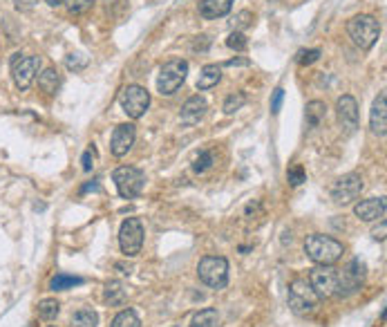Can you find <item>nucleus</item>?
I'll return each mask as SVG.
<instances>
[{
    "mask_svg": "<svg viewBox=\"0 0 387 327\" xmlns=\"http://www.w3.org/2000/svg\"><path fill=\"white\" fill-rule=\"evenodd\" d=\"M77 284H83V278H77V276H66V273H59V276H54V278L50 280V289H54V291H63V289L77 287Z\"/></svg>",
    "mask_w": 387,
    "mask_h": 327,
    "instance_id": "nucleus-25",
    "label": "nucleus"
},
{
    "mask_svg": "<svg viewBox=\"0 0 387 327\" xmlns=\"http://www.w3.org/2000/svg\"><path fill=\"white\" fill-rule=\"evenodd\" d=\"M59 83H61V77H59V72L54 70V68H47V70H43V75L38 77V88L45 92V94H54L59 90Z\"/></svg>",
    "mask_w": 387,
    "mask_h": 327,
    "instance_id": "nucleus-22",
    "label": "nucleus"
},
{
    "mask_svg": "<svg viewBox=\"0 0 387 327\" xmlns=\"http://www.w3.org/2000/svg\"><path fill=\"white\" fill-rule=\"evenodd\" d=\"M222 79V68L211 63V66H204L199 72V79H197V90H208L213 86H218Z\"/></svg>",
    "mask_w": 387,
    "mask_h": 327,
    "instance_id": "nucleus-20",
    "label": "nucleus"
},
{
    "mask_svg": "<svg viewBox=\"0 0 387 327\" xmlns=\"http://www.w3.org/2000/svg\"><path fill=\"white\" fill-rule=\"evenodd\" d=\"M327 117V105L322 101H311L307 103V123L309 128H318L320 121Z\"/></svg>",
    "mask_w": 387,
    "mask_h": 327,
    "instance_id": "nucleus-23",
    "label": "nucleus"
},
{
    "mask_svg": "<svg viewBox=\"0 0 387 327\" xmlns=\"http://www.w3.org/2000/svg\"><path fill=\"white\" fill-rule=\"evenodd\" d=\"M370 128H372L374 135H379V137H385V132H387V97H385V92H381L379 99H376L374 105H372Z\"/></svg>",
    "mask_w": 387,
    "mask_h": 327,
    "instance_id": "nucleus-16",
    "label": "nucleus"
},
{
    "mask_svg": "<svg viewBox=\"0 0 387 327\" xmlns=\"http://www.w3.org/2000/svg\"><path fill=\"white\" fill-rule=\"evenodd\" d=\"M305 253L316 265H336L342 258V253H345V247L331 236L314 234L305 240Z\"/></svg>",
    "mask_w": 387,
    "mask_h": 327,
    "instance_id": "nucleus-1",
    "label": "nucleus"
},
{
    "mask_svg": "<svg viewBox=\"0 0 387 327\" xmlns=\"http://www.w3.org/2000/svg\"><path fill=\"white\" fill-rule=\"evenodd\" d=\"M119 245L128 258H135L144 247V225L139 218H128L119 229Z\"/></svg>",
    "mask_w": 387,
    "mask_h": 327,
    "instance_id": "nucleus-9",
    "label": "nucleus"
},
{
    "mask_svg": "<svg viewBox=\"0 0 387 327\" xmlns=\"http://www.w3.org/2000/svg\"><path fill=\"white\" fill-rule=\"evenodd\" d=\"M354 213L361 218L363 222H374V220H383L385 218V199L383 197H370L363 199L356 206H354Z\"/></svg>",
    "mask_w": 387,
    "mask_h": 327,
    "instance_id": "nucleus-15",
    "label": "nucleus"
},
{
    "mask_svg": "<svg viewBox=\"0 0 387 327\" xmlns=\"http://www.w3.org/2000/svg\"><path fill=\"white\" fill-rule=\"evenodd\" d=\"M81 54H72L70 59H68V68L70 70H83L85 68V63H88V61H85V59H79Z\"/></svg>",
    "mask_w": 387,
    "mask_h": 327,
    "instance_id": "nucleus-36",
    "label": "nucleus"
},
{
    "mask_svg": "<svg viewBox=\"0 0 387 327\" xmlns=\"http://www.w3.org/2000/svg\"><path fill=\"white\" fill-rule=\"evenodd\" d=\"M220 325V314L218 310L206 307V310H199L195 316H192V321L188 327H218Z\"/></svg>",
    "mask_w": 387,
    "mask_h": 327,
    "instance_id": "nucleus-21",
    "label": "nucleus"
},
{
    "mask_svg": "<svg viewBox=\"0 0 387 327\" xmlns=\"http://www.w3.org/2000/svg\"><path fill=\"white\" fill-rule=\"evenodd\" d=\"M213 164H215L213 153H211V151H202V153L197 155V160L192 162V171H195V173H206Z\"/></svg>",
    "mask_w": 387,
    "mask_h": 327,
    "instance_id": "nucleus-28",
    "label": "nucleus"
},
{
    "mask_svg": "<svg viewBox=\"0 0 387 327\" xmlns=\"http://www.w3.org/2000/svg\"><path fill=\"white\" fill-rule=\"evenodd\" d=\"M38 70H40V56H23V54L12 56V75H14L16 88L27 90L34 83Z\"/></svg>",
    "mask_w": 387,
    "mask_h": 327,
    "instance_id": "nucleus-10",
    "label": "nucleus"
},
{
    "mask_svg": "<svg viewBox=\"0 0 387 327\" xmlns=\"http://www.w3.org/2000/svg\"><path fill=\"white\" fill-rule=\"evenodd\" d=\"M59 312H61L59 301L45 298V301H40V303H38V316H40L43 321H52V319H56Z\"/></svg>",
    "mask_w": 387,
    "mask_h": 327,
    "instance_id": "nucleus-27",
    "label": "nucleus"
},
{
    "mask_svg": "<svg viewBox=\"0 0 387 327\" xmlns=\"http://www.w3.org/2000/svg\"><path fill=\"white\" fill-rule=\"evenodd\" d=\"M227 45L235 52H242V50H246V36L242 34V31H231L227 38Z\"/></svg>",
    "mask_w": 387,
    "mask_h": 327,
    "instance_id": "nucleus-30",
    "label": "nucleus"
},
{
    "mask_svg": "<svg viewBox=\"0 0 387 327\" xmlns=\"http://www.w3.org/2000/svg\"><path fill=\"white\" fill-rule=\"evenodd\" d=\"M289 307L298 316H311L320 307V296L309 284V280L298 278L289 287Z\"/></svg>",
    "mask_w": 387,
    "mask_h": 327,
    "instance_id": "nucleus-2",
    "label": "nucleus"
},
{
    "mask_svg": "<svg viewBox=\"0 0 387 327\" xmlns=\"http://www.w3.org/2000/svg\"><path fill=\"white\" fill-rule=\"evenodd\" d=\"M231 7H233V0H202L199 16L206 20H215V18L227 16L231 12Z\"/></svg>",
    "mask_w": 387,
    "mask_h": 327,
    "instance_id": "nucleus-18",
    "label": "nucleus"
},
{
    "mask_svg": "<svg viewBox=\"0 0 387 327\" xmlns=\"http://www.w3.org/2000/svg\"><path fill=\"white\" fill-rule=\"evenodd\" d=\"M282 99H284V90H282V88H275V92H273V101H271V112H273V114L280 112V108H282Z\"/></svg>",
    "mask_w": 387,
    "mask_h": 327,
    "instance_id": "nucleus-34",
    "label": "nucleus"
},
{
    "mask_svg": "<svg viewBox=\"0 0 387 327\" xmlns=\"http://www.w3.org/2000/svg\"><path fill=\"white\" fill-rule=\"evenodd\" d=\"M309 284L320 298L336 296V269L331 265H318L309 273Z\"/></svg>",
    "mask_w": 387,
    "mask_h": 327,
    "instance_id": "nucleus-12",
    "label": "nucleus"
},
{
    "mask_svg": "<svg viewBox=\"0 0 387 327\" xmlns=\"http://www.w3.org/2000/svg\"><path fill=\"white\" fill-rule=\"evenodd\" d=\"M112 179H114L116 191H119V195L123 199H135L139 193L144 191V184H146V175L139 171V168H135V166L116 168Z\"/></svg>",
    "mask_w": 387,
    "mask_h": 327,
    "instance_id": "nucleus-7",
    "label": "nucleus"
},
{
    "mask_svg": "<svg viewBox=\"0 0 387 327\" xmlns=\"http://www.w3.org/2000/svg\"><path fill=\"white\" fill-rule=\"evenodd\" d=\"M336 112H338V121L342 126V130L347 135H351L358 128V103L349 94H342V97L336 101Z\"/></svg>",
    "mask_w": 387,
    "mask_h": 327,
    "instance_id": "nucleus-13",
    "label": "nucleus"
},
{
    "mask_svg": "<svg viewBox=\"0 0 387 327\" xmlns=\"http://www.w3.org/2000/svg\"><path fill=\"white\" fill-rule=\"evenodd\" d=\"M14 3H16L18 9H31V7L38 3V0H14Z\"/></svg>",
    "mask_w": 387,
    "mask_h": 327,
    "instance_id": "nucleus-38",
    "label": "nucleus"
},
{
    "mask_svg": "<svg viewBox=\"0 0 387 327\" xmlns=\"http://www.w3.org/2000/svg\"><path fill=\"white\" fill-rule=\"evenodd\" d=\"M119 103L130 119H142L150 105V92L142 86H128L119 94Z\"/></svg>",
    "mask_w": 387,
    "mask_h": 327,
    "instance_id": "nucleus-8",
    "label": "nucleus"
},
{
    "mask_svg": "<svg viewBox=\"0 0 387 327\" xmlns=\"http://www.w3.org/2000/svg\"><path fill=\"white\" fill-rule=\"evenodd\" d=\"M128 298V294L123 289V284L119 280H110L105 282V289H103V301L107 305H112V307H119V305H123Z\"/></svg>",
    "mask_w": 387,
    "mask_h": 327,
    "instance_id": "nucleus-19",
    "label": "nucleus"
},
{
    "mask_svg": "<svg viewBox=\"0 0 387 327\" xmlns=\"http://www.w3.org/2000/svg\"><path fill=\"white\" fill-rule=\"evenodd\" d=\"M63 3H66V0H47L50 7H59V5H63Z\"/></svg>",
    "mask_w": 387,
    "mask_h": 327,
    "instance_id": "nucleus-41",
    "label": "nucleus"
},
{
    "mask_svg": "<svg viewBox=\"0 0 387 327\" xmlns=\"http://www.w3.org/2000/svg\"><path fill=\"white\" fill-rule=\"evenodd\" d=\"M347 34L354 40V45H358L361 50H370L381 36V25L374 16L358 14L347 23Z\"/></svg>",
    "mask_w": 387,
    "mask_h": 327,
    "instance_id": "nucleus-3",
    "label": "nucleus"
},
{
    "mask_svg": "<svg viewBox=\"0 0 387 327\" xmlns=\"http://www.w3.org/2000/svg\"><path fill=\"white\" fill-rule=\"evenodd\" d=\"M66 3H68V9L72 14H81V12H85V9L92 7L94 0H66Z\"/></svg>",
    "mask_w": 387,
    "mask_h": 327,
    "instance_id": "nucleus-32",
    "label": "nucleus"
},
{
    "mask_svg": "<svg viewBox=\"0 0 387 327\" xmlns=\"http://www.w3.org/2000/svg\"><path fill=\"white\" fill-rule=\"evenodd\" d=\"M361 191H363V177L358 173H347L331 186V199L336 204L345 206V204H351L361 195Z\"/></svg>",
    "mask_w": 387,
    "mask_h": 327,
    "instance_id": "nucleus-11",
    "label": "nucleus"
},
{
    "mask_svg": "<svg viewBox=\"0 0 387 327\" xmlns=\"http://www.w3.org/2000/svg\"><path fill=\"white\" fill-rule=\"evenodd\" d=\"M227 66H249V61L246 59H233V61H229Z\"/></svg>",
    "mask_w": 387,
    "mask_h": 327,
    "instance_id": "nucleus-40",
    "label": "nucleus"
},
{
    "mask_svg": "<svg viewBox=\"0 0 387 327\" xmlns=\"http://www.w3.org/2000/svg\"><path fill=\"white\" fill-rule=\"evenodd\" d=\"M365 282V262L354 258L342 269H336V296H351Z\"/></svg>",
    "mask_w": 387,
    "mask_h": 327,
    "instance_id": "nucleus-6",
    "label": "nucleus"
},
{
    "mask_svg": "<svg viewBox=\"0 0 387 327\" xmlns=\"http://www.w3.org/2000/svg\"><path fill=\"white\" fill-rule=\"evenodd\" d=\"M251 20H253L251 12H240L238 16L233 18V25L235 27H246V25H251Z\"/></svg>",
    "mask_w": 387,
    "mask_h": 327,
    "instance_id": "nucleus-35",
    "label": "nucleus"
},
{
    "mask_svg": "<svg viewBox=\"0 0 387 327\" xmlns=\"http://www.w3.org/2000/svg\"><path fill=\"white\" fill-rule=\"evenodd\" d=\"M92 162H94V151L90 149V151H85V153H83V171H88V173H90V171H92V166H94Z\"/></svg>",
    "mask_w": 387,
    "mask_h": 327,
    "instance_id": "nucleus-37",
    "label": "nucleus"
},
{
    "mask_svg": "<svg viewBox=\"0 0 387 327\" xmlns=\"http://www.w3.org/2000/svg\"><path fill=\"white\" fill-rule=\"evenodd\" d=\"M206 108H208L206 99L199 97V94H195V97H190L184 103V108H181V121H184V123H197L204 117Z\"/></svg>",
    "mask_w": 387,
    "mask_h": 327,
    "instance_id": "nucleus-17",
    "label": "nucleus"
},
{
    "mask_svg": "<svg viewBox=\"0 0 387 327\" xmlns=\"http://www.w3.org/2000/svg\"><path fill=\"white\" fill-rule=\"evenodd\" d=\"M244 101H246V97H244L242 92L231 94V97H229L227 101H224V112H227V114H235V112H238V110L242 108V105H244Z\"/></svg>",
    "mask_w": 387,
    "mask_h": 327,
    "instance_id": "nucleus-29",
    "label": "nucleus"
},
{
    "mask_svg": "<svg viewBox=\"0 0 387 327\" xmlns=\"http://www.w3.org/2000/svg\"><path fill=\"white\" fill-rule=\"evenodd\" d=\"M318 59H320V50H303V52H298V56H296L300 66H311V63H316Z\"/></svg>",
    "mask_w": 387,
    "mask_h": 327,
    "instance_id": "nucleus-31",
    "label": "nucleus"
},
{
    "mask_svg": "<svg viewBox=\"0 0 387 327\" xmlns=\"http://www.w3.org/2000/svg\"><path fill=\"white\" fill-rule=\"evenodd\" d=\"M305 179H307V175H305V171L300 166H296V168L289 171V182H291V186H300Z\"/></svg>",
    "mask_w": 387,
    "mask_h": 327,
    "instance_id": "nucleus-33",
    "label": "nucleus"
},
{
    "mask_svg": "<svg viewBox=\"0 0 387 327\" xmlns=\"http://www.w3.org/2000/svg\"><path fill=\"white\" fill-rule=\"evenodd\" d=\"M135 137H137V130L132 123H121L116 126L114 132H112V142H110V151L114 157H123L130 153L132 144H135Z\"/></svg>",
    "mask_w": 387,
    "mask_h": 327,
    "instance_id": "nucleus-14",
    "label": "nucleus"
},
{
    "mask_svg": "<svg viewBox=\"0 0 387 327\" xmlns=\"http://www.w3.org/2000/svg\"><path fill=\"white\" fill-rule=\"evenodd\" d=\"M112 327H142V321H139L135 310H123L114 316Z\"/></svg>",
    "mask_w": 387,
    "mask_h": 327,
    "instance_id": "nucleus-26",
    "label": "nucleus"
},
{
    "mask_svg": "<svg viewBox=\"0 0 387 327\" xmlns=\"http://www.w3.org/2000/svg\"><path fill=\"white\" fill-rule=\"evenodd\" d=\"M96 325H99V316L92 310H79L70 321V327H96Z\"/></svg>",
    "mask_w": 387,
    "mask_h": 327,
    "instance_id": "nucleus-24",
    "label": "nucleus"
},
{
    "mask_svg": "<svg viewBox=\"0 0 387 327\" xmlns=\"http://www.w3.org/2000/svg\"><path fill=\"white\" fill-rule=\"evenodd\" d=\"M197 276L211 289H222L229 282V260L222 256H206L199 260Z\"/></svg>",
    "mask_w": 387,
    "mask_h": 327,
    "instance_id": "nucleus-4",
    "label": "nucleus"
},
{
    "mask_svg": "<svg viewBox=\"0 0 387 327\" xmlns=\"http://www.w3.org/2000/svg\"><path fill=\"white\" fill-rule=\"evenodd\" d=\"M188 75V63L184 59H170L168 63H164V68L159 70V79H157V90L161 94H175L181 86H184Z\"/></svg>",
    "mask_w": 387,
    "mask_h": 327,
    "instance_id": "nucleus-5",
    "label": "nucleus"
},
{
    "mask_svg": "<svg viewBox=\"0 0 387 327\" xmlns=\"http://www.w3.org/2000/svg\"><path fill=\"white\" fill-rule=\"evenodd\" d=\"M374 238L376 240H385V220H381V227L374 229Z\"/></svg>",
    "mask_w": 387,
    "mask_h": 327,
    "instance_id": "nucleus-39",
    "label": "nucleus"
},
{
    "mask_svg": "<svg viewBox=\"0 0 387 327\" xmlns=\"http://www.w3.org/2000/svg\"><path fill=\"white\" fill-rule=\"evenodd\" d=\"M94 188H99L96 184H88V186H83V191L81 193H88V191H94Z\"/></svg>",
    "mask_w": 387,
    "mask_h": 327,
    "instance_id": "nucleus-42",
    "label": "nucleus"
}]
</instances>
